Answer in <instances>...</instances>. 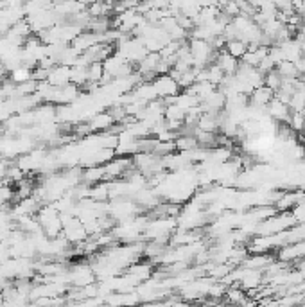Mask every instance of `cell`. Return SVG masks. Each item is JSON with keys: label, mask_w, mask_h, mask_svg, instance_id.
<instances>
[{"label": "cell", "mask_w": 305, "mask_h": 307, "mask_svg": "<svg viewBox=\"0 0 305 307\" xmlns=\"http://www.w3.org/2000/svg\"><path fill=\"white\" fill-rule=\"evenodd\" d=\"M47 83L53 88H63V86L70 85V68L63 67V65H56L48 74Z\"/></svg>", "instance_id": "obj_3"}, {"label": "cell", "mask_w": 305, "mask_h": 307, "mask_svg": "<svg viewBox=\"0 0 305 307\" xmlns=\"http://www.w3.org/2000/svg\"><path fill=\"white\" fill-rule=\"evenodd\" d=\"M214 63H216L217 67L223 70V74L226 75V78H228V75H235V72H237V68H239V60L232 58L226 50H221V53H217L216 61H214Z\"/></svg>", "instance_id": "obj_4"}, {"label": "cell", "mask_w": 305, "mask_h": 307, "mask_svg": "<svg viewBox=\"0 0 305 307\" xmlns=\"http://www.w3.org/2000/svg\"><path fill=\"white\" fill-rule=\"evenodd\" d=\"M224 296H226L228 303H232V305H241L244 307L246 302H248V296H246V291H242L239 286H234V288H228L226 293H224Z\"/></svg>", "instance_id": "obj_7"}, {"label": "cell", "mask_w": 305, "mask_h": 307, "mask_svg": "<svg viewBox=\"0 0 305 307\" xmlns=\"http://www.w3.org/2000/svg\"><path fill=\"white\" fill-rule=\"evenodd\" d=\"M224 50H226L232 58H235V60L241 61L242 58H244V54L248 53V43H246V41H242V40L226 41V47H224Z\"/></svg>", "instance_id": "obj_6"}, {"label": "cell", "mask_w": 305, "mask_h": 307, "mask_svg": "<svg viewBox=\"0 0 305 307\" xmlns=\"http://www.w3.org/2000/svg\"><path fill=\"white\" fill-rule=\"evenodd\" d=\"M115 124L113 117L110 113H95L92 115V119L86 120V126H88L90 133L92 131H105V130H110V127Z\"/></svg>", "instance_id": "obj_5"}, {"label": "cell", "mask_w": 305, "mask_h": 307, "mask_svg": "<svg viewBox=\"0 0 305 307\" xmlns=\"http://www.w3.org/2000/svg\"><path fill=\"white\" fill-rule=\"evenodd\" d=\"M282 75L278 74L276 70H271V72H268V74L264 75V85L268 86V88H271L273 92H278L280 90V86H282Z\"/></svg>", "instance_id": "obj_10"}, {"label": "cell", "mask_w": 305, "mask_h": 307, "mask_svg": "<svg viewBox=\"0 0 305 307\" xmlns=\"http://www.w3.org/2000/svg\"><path fill=\"white\" fill-rule=\"evenodd\" d=\"M273 99H275V92H273L271 88H268L266 85H262L251 92V95H249V106H255V108H266Z\"/></svg>", "instance_id": "obj_2"}, {"label": "cell", "mask_w": 305, "mask_h": 307, "mask_svg": "<svg viewBox=\"0 0 305 307\" xmlns=\"http://www.w3.org/2000/svg\"><path fill=\"white\" fill-rule=\"evenodd\" d=\"M152 86H155V90H157L158 99H165V101H167V99H174L176 95L182 92V90H180L178 83H176L169 74L155 78V81H152Z\"/></svg>", "instance_id": "obj_1"}, {"label": "cell", "mask_w": 305, "mask_h": 307, "mask_svg": "<svg viewBox=\"0 0 305 307\" xmlns=\"http://www.w3.org/2000/svg\"><path fill=\"white\" fill-rule=\"evenodd\" d=\"M9 81L15 83L16 86L18 85H23L27 81H33V68H27V67H18L9 74Z\"/></svg>", "instance_id": "obj_8"}, {"label": "cell", "mask_w": 305, "mask_h": 307, "mask_svg": "<svg viewBox=\"0 0 305 307\" xmlns=\"http://www.w3.org/2000/svg\"><path fill=\"white\" fill-rule=\"evenodd\" d=\"M275 70L282 75V79H298L300 78V72H298L296 65L291 63V61H282L280 65H276Z\"/></svg>", "instance_id": "obj_9"}]
</instances>
